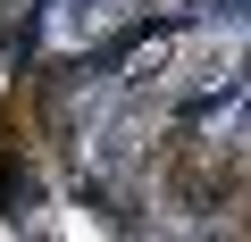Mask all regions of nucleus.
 Masks as SVG:
<instances>
[{
    "mask_svg": "<svg viewBox=\"0 0 251 242\" xmlns=\"http://www.w3.org/2000/svg\"><path fill=\"white\" fill-rule=\"evenodd\" d=\"M159 176H168V200H176V209H218V200L234 192V159H226L218 142H193V134H176V142L159 151Z\"/></svg>",
    "mask_w": 251,
    "mask_h": 242,
    "instance_id": "f257e3e1",
    "label": "nucleus"
}]
</instances>
